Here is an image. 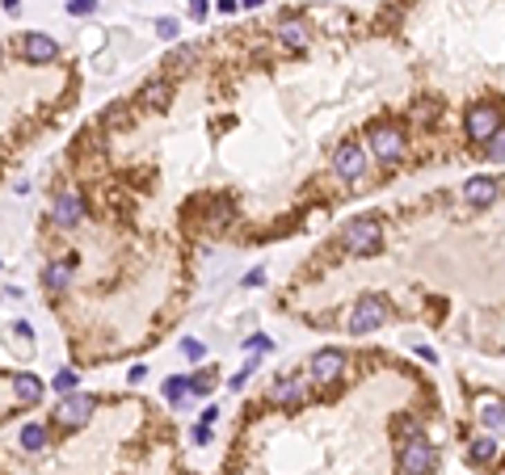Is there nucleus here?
<instances>
[{
    "label": "nucleus",
    "instance_id": "bb28decb",
    "mask_svg": "<svg viewBox=\"0 0 505 475\" xmlns=\"http://www.w3.org/2000/svg\"><path fill=\"white\" fill-rule=\"evenodd\" d=\"M207 17V0H190V21H202Z\"/></svg>",
    "mask_w": 505,
    "mask_h": 475
},
{
    "label": "nucleus",
    "instance_id": "6e6552de",
    "mask_svg": "<svg viewBox=\"0 0 505 475\" xmlns=\"http://www.w3.org/2000/svg\"><path fill=\"white\" fill-rule=\"evenodd\" d=\"M59 55V46H55V38H50V34H26L21 38V59L26 64H50V59H55Z\"/></svg>",
    "mask_w": 505,
    "mask_h": 475
},
{
    "label": "nucleus",
    "instance_id": "72a5a7b5",
    "mask_svg": "<svg viewBox=\"0 0 505 475\" xmlns=\"http://www.w3.org/2000/svg\"><path fill=\"white\" fill-rule=\"evenodd\" d=\"M497 475H505V463H501V471H497Z\"/></svg>",
    "mask_w": 505,
    "mask_h": 475
},
{
    "label": "nucleus",
    "instance_id": "9d476101",
    "mask_svg": "<svg viewBox=\"0 0 505 475\" xmlns=\"http://www.w3.org/2000/svg\"><path fill=\"white\" fill-rule=\"evenodd\" d=\"M84 219V202L76 194H59L55 202H50V223H59V227H76Z\"/></svg>",
    "mask_w": 505,
    "mask_h": 475
},
{
    "label": "nucleus",
    "instance_id": "cd10ccee",
    "mask_svg": "<svg viewBox=\"0 0 505 475\" xmlns=\"http://www.w3.org/2000/svg\"><path fill=\"white\" fill-rule=\"evenodd\" d=\"M194 442H198V446L211 442V425H207V420H202V425H194Z\"/></svg>",
    "mask_w": 505,
    "mask_h": 475
},
{
    "label": "nucleus",
    "instance_id": "7ed1b4c3",
    "mask_svg": "<svg viewBox=\"0 0 505 475\" xmlns=\"http://www.w3.org/2000/svg\"><path fill=\"white\" fill-rule=\"evenodd\" d=\"M383 320H387V303H383L379 295H362L358 303H354V311H349V333H354V337L375 333Z\"/></svg>",
    "mask_w": 505,
    "mask_h": 475
},
{
    "label": "nucleus",
    "instance_id": "f257e3e1",
    "mask_svg": "<svg viewBox=\"0 0 505 475\" xmlns=\"http://www.w3.org/2000/svg\"><path fill=\"white\" fill-rule=\"evenodd\" d=\"M341 240H345V248H349L354 257H371V252L383 248V223H379L375 215H358V219L345 223Z\"/></svg>",
    "mask_w": 505,
    "mask_h": 475
},
{
    "label": "nucleus",
    "instance_id": "f704fd0d",
    "mask_svg": "<svg viewBox=\"0 0 505 475\" xmlns=\"http://www.w3.org/2000/svg\"><path fill=\"white\" fill-rule=\"evenodd\" d=\"M400 475H413V471H400Z\"/></svg>",
    "mask_w": 505,
    "mask_h": 475
},
{
    "label": "nucleus",
    "instance_id": "6ab92c4d",
    "mask_svg": "<svg viewBox=\"0 0 505 475\" xmlns=\"http://www.w3.org/2000/svg\"><path fill=\"white\" fill-rule=\"evenodd\" d=\"M21 446H26V450H42V446H46V429H42V425H26V429H21Z\"/></svg>",
    "mask_w": 505,
    "mask_h": 475
},
{
    "label": "nucleus",
    "instance_id": "ddd939ff",
    "mask_svg": "<svg viewBox=\"0 0 505 475\" xmlns=\"http://www.w3.org/2000/svg\"><path fill=\"white\" fill-rule=\"evenodd\" d=\"M13 391H17V404H38L46 387H42L38 375H17V379H13Z\"/></svg>",
    "mask_w": 505,
    "mask_h": 475
},
{
    "label": "nucleus",
    "instance_id": "c85d7f7f",
    "mask_svg": "<svg viewBox=\"0 0 505 475\" xmlns=\"http://www.w3.org/2000/svg\"><path fill=\"white\" fill-rule=\"evenodd\" d=\"M244 349H248V353H252V349L261 353V349H270V341H266V337H248V341H244Z\"/></svg>",
    "mask_w": 505,
    "mask_h": 475
},
{
    "label": "nucleus",
    "instance_id": "dca6fc26",
    "mask_svg": "<svg viewBox=\"0 0 505 475\" xmlns=\"http://www.w3.org/2000/svg\"><path fill=\"white\" fill-rule=\"evenodd\" d=\"M299 395H303V387H299L295 379H278V383L270 387V400H274V404H299Z\"/></svg>",
    "mask_w": 505,
    "mask_h": 475
},
{
    "label": "nucleus",
    "instance_id": "f03ea898",
    "mask_svg": "<svg viewBox=\"0 0 505 475\" xmlns=\"http://www.w3.org/2000/svg\"><path fill=\"white\" fill-rule=\"evenodd\" d=\"M463 131H468V139L488 143V139L501 131V110H497L493 101H476V105H468V114H463Z\"/></svg>",
    "mask_w": 505,
    "mask_h": 475
},
{
    "label": "nucleus",
    "instance_id": "393cba45",
    "mask_svg": "<svg viewBox=\"0 0 505 475\" xmlns=\"http://www.w3.org/2000/svg\"><path fill=\"white\" fill-rule=\"evenodd\" d=\"M165 395H169V400L177 404V400L185 395V379H169V383H165Z\"/></svg>",
    "mask_w": 505,
    "mask_h": 475
},
{
    "label": "nucleus",
    "instance_id": "423d86ee",
    "mask_svg": "<svg viewBox=\"0 0 505 475\" xmlns=\"http://www.w3.org/2000/svg\"><path fill=\"white\" fill-rule=\"evenodd\" d=\"M333 169H337V177H345V181H358V177L367 173V151H362L358 143H341V147L333 151Z\"/></svg>",
    "mask_w": 505,
    "mask_h": 475
},
{
    "label": "nucleus",
    "instance_id": "f3484780",
    "mask_svg": "<svg viewBox=\"0 0 505 475\" xmlns=\"http://www.w3.org/2000/svg\"><path fill=\"white\" fill-rule=\"evenodd\" d=\"M468 458H472V463H488V458H497V438H472Z\"/></svg>",
    "mask_w": 505,
    "mask_h": 475
},
{
    "label": "nucleus",
    "instance_id": "0eeeda50",
    "mask_svg": "<svg viewBox=\"0 0 505 475\" xmlns=\"http://www.w3.org/2000/svg\"><path fill=\"white\" fill-rule=\"evenodd\" d=\"M371 151L379 156L383 165H387V160H400V156H404V135H400L396 127H375V131H371Z\"/></svg>",
    "mask_w": 505,
    "mask_h": 475
},
{
    "label": "nucleus",
    "instance_id": "2f4dec72",
    "mask_svg": "<svg viewBox=\"0 0 505 475\" xmlns=\"http://www.w3.org/2000/svg\"><path fill=\"white\" fill-rule=\"evenodd\" d=\"M0 5H5V13H17V9H21V0H0Z\"/></svg>",
    "mask_w": 505,
    "mask_h": 475
},
{
    "label": "nucleus",
    "instance_id": "aec40b11",
    "mask_svg": "<svg viewBox=\"0 0 505 475\" xmlns=\"http://www.w3.org/2000/svg\"><path fill=\"white\" fill-rule=\"evenodd\" d=\"M484 151H488V160H505V127L484 143Z\"/></svg>",
    "mask_w": 505,
    "mask_h": 475
},
{
    "label": "nucleus",
    "instance_id": "412c9836",
    "mask_svg": "<svg viewBox=\"0 0 505 475\" xmlns=\"http://www.w3.org/2000/svg\"><path fill=\"white\" fill-rule=\"evenodd\" d=\"M173 68H190V64H198V46H185V50H177V55L169 59Z\"/></svg>",
    "mask_w": 505,
    "mask_h": 475
},
{
    "label": "nucleus",
    "instance_id": "7c9ffc66",
    "mask_svg": "<svg viewBox=\"0 0 505 475\" xmlns=\"http://www.w3.org/2000/svg\"><path fill=\"white\" fill-rule=\"evenodd\" d=\"M261 282H266V274H261V270H252V274L244 278V286H261Z\"/></svg>",
    "mask_w": 505,
    "mask_h": 475
},
{
    "label": "nucleus",
    "instance_id": "4be33fe9",
    "mask_svg": "<svg viewBox=\"0 0 505 475\" xmlns=\"http://www.w3.org/2000/svg\"><path fill=\"white\" fill-rule=\"evenodd\" d=\"M93 9H97V0H68V13L72 17H89Z\"/></svg>",
    "mask_w": 505,
    "mask_h": 475
},
{
    "label": "nucleus",
    "instance_id": "9b49d317",
    "mask_svg": "<svg viewBox=\"0 0 505 475\" xmlns=\"http://www.w3.org/2000/svg\"><path fill=\"white\" fill-rule=\"evenodd\" d=\"M463 198H468L472 206H493V202H497V181H493V177H468Z\"/></svg>",
    "mask_w": 505,
    "mask_h": 475
},
{
    "label": "nucleus",
    "instance_id": "20e7f679",
    "mask_svg": "<svg viewBox=\"0 0 505 475\" xmlns=\"http://www.w3.org/2000/svg\"><path fill=\"white\" fill-rule=\"evenodd\" d=\"M93 408H97V400H93V395H68V400H59V404H55L50 420H55L59 429H80L84 420L93 416Z\"/></svg>",
    "mask_w": 505,
    "mask_h": 475
},
{
    "label": "nucleus",
    "instance_id": "5701e85b",
    "mask_svg": "<svg viewBox=\"0 0 505 475\" xmlns=\"http://www.w3.org/2000/svg\"><path fill=\"white\" fill-rule=\"evenodd\" d=\"M177 30H181V26H177L173 17H160V21H156V34H160L165 42H173V38H177Z\"/></svg>",
    "mask_w": 505,
    "mask_h": 475
},
{
    "label": "nucleus",
    "instance_id": "b1692460",
    "mask_svg": "<svg viewBox=\"0 0 505 475\" xmlns=\"http://www.w3.org/2000/svg\"><path fill=\"white\" fill-rule=\"evenodd\" d=\"M55 391H72L76 387V371H64V375H55V383H50Z\"/></svg>",
    "mask_w": 505,
    "mask_h": 475
},
{
    "label": "nucleus",
    "instance_id": "a211bd4d",
    "mask_svg": "<svg viewBox=\"0 0 505 475\" xmlns=\"http://www.w3.org/2000/svg\"><path fill=\"white\" fill-rule=\"evenodd\" d=\"M169 97H173L169 80H152V84L143 89V101H147V105H169Z\"/></svg>",
    "mask_w": 505,
    "mask_h": 475
},
{
    "label": "nucleus",
    "instance_id": "4468645a",
    "mask_svg": "<svg viewBox=\"0 0 505 475\" xmlns=\"http://www.w3.org/2000/svg\"><path fill=\"white\" fill-rule=\"evenodd\" d=\"M278 34H282V42H286L291 50H303V46L312 42L308 26H303V21H295V17H291V21H282V30H278Z\"/></svg>",
    "mask_w": 505,
    "mask_h": 475
},
{
    "label": "nucleus",
    "instance_id": "39448f33",
    "mask_svg": "<svg viewBox=\"0 0 505 475\" xmlns=\"http://www.w3.org/2000/svg\"><path fill=\"white\" fill-rule=\"evenodd\" d=\"M434 463H438V454H434V446H430L421 434H413L409 442H404V450H400V471L430 475V471H434Z\"/></svg>",
    "mask_w": 505,
    "mask_h": 475
},
{
    "label": "nucleus",
    "instance_id": "473e14b6",
    "mask_svg": "<svg viewBox=\"0 0 505 475\" xmlns=\"http://www.w3.org/2000/svg\"><path fill=\"white\" fill-rule=\"evenodd\" d=\"M240 5H244V9H261V5H266V0H240Z\"/></svg>",
    "mask_w": 505,
    "mask_h": 475
},
{
    "label": "nucleus",
    "instance_id": "f8f14e48",
    "mask_svg": "<svg viewBox=\"0 0 505 475\" xmlns=\"http://www.w3.org/2000/svg\"><path fill=\"white\" fill-rule=\"evenodd\" d=\"M480 425H484L488 434H505V404H501L497 395H484V400H480Z\"/></svg>",
    "mask_w": 505,
    "mask_h": 475
},
{
    "label": "nucleus",
    "instance_id": "1a4fd4ad",
    "mask_svg": "<svg viewBox=\"0 0 505 475\" xmlns=\"http://www.w3.org/2000/svg\"><path fill=\"white\" fill-rule=\"evenodd\" d=\"M341 371H345V353H341V349H320V353L312 357V379H316V383H337Z\"/></svg>",
    "mask_w": 505,
    "mask_h": 475
},
{
    "label": "nucleus",
    "instance_id": "2eb2a0df",
    "mask_svg": "<svg viewBox=\"0 0 505 475\" xmlns=\"http://www.w3.org/2000/svg\"><path fill=\"white\" fill-rule=\"evenodd\" d=\"M68 282H72V261H55V266H46V274H42L46 290H64Z\"/></svg>",
    "mask_w": 505,
    "mask_h": 475
},
{
    "label": "nucleus",
    "instance_id": "c756f323",
    "mask_svg": "<svg viewBox=\"0 0 505 475\" xmlns=\"http://www.w3.org/2000/svg\"><path fill=\"white\" fill-rule=\"evenodd\" d=\"M143 375H147V366H131V371H127L131 383H143Z\"/></svg>",
    "mask_w": 505,
    "mask_h": 475
},
{
    "label": "nucleus",
    "instance_id": "a878e982",
    "mask_svg": "<svg viewBox=\"0 0 505 475\" xmlns=\"http://www.w3.org/2000/svg\"><path fill=\"white\" fill-rule=\"evenodd\" d=\"M181 353H185L190 362H198V357L207 353V349H202V341H181Z\"/></svg>",
    "mask_w": 505,
    "mask_h": 475
}]
</instances>
